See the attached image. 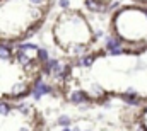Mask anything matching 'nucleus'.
<instances>
[{
	"mask_svg": "<svg viewBox=\"0 0 147 131\" xmlns=\"http://www.w3.org/2000/svg\"><path fill=\"white\" fill-rule=\"evenodd\" d=\"M53 37L62 49L74 55L84 53L96 43V36L87 17L75 9H67L57 17V22L53 26Z\"/></svg>",
	"mask_w": 147,
	"mask_h": 131,
	"instance_id": "1",
	"label": "nucleus"
},
{
	"mask_svg": "<svg viewBox=\"0 0 147 131\" xmlns=\"http://www.w3.org/2000/svg\"><path fill=\"white\" fill-rule=\"evenodd\" d=\"M111 31L121 44L147 46V7L125 5L118 9L111 19Z\"/></svg>",
	"mask_w": 147,
	"mask_h": 131,
	"instance_id": "2",
	"label": "nucleus"
},
{
	"mask_svg": "<svg viewBox=\"0 0 147 131\" xmlns=\"http://www.w3.org/2000/svg\"><path fill=\"white\" fill-rule=\"evenodd\" d=\"M12 56V51H10V48L9 46H0V60H9Z\"/></svg>",
	"mask_w": 147,
	"mask_h": 131,
	"instance_id": "3",
	"label": "nucleus"
},
{
	"mask_svg": "<svg viewBox=\"0 0 147 131\" xmlns=\"http://www.w3.org/2000/svg\"><path fill=\"white\" fill-rule=\"evenodd\" d=\"M57 123H58L60 126H63V128H69V126H70V118H69V116H60Z\"/></svg>",
	"mask_w": 147,
	"mask_h": 131,
	"instance_id": "4",
	"label": "nucleus"
},
{
	"mask_svg": "<svg viewBox=\"0 0 147 131\" xmlns=\"http://www.w3.org/2000/svg\"><path fill=\"white\" fill-rule=\"evenodd\" d=\"M10 112V106L5 102H0V114H9Z\"/></svg>",
	"mask_w": 147,
	"mask_h": 131,
	"instance_id": "5",
	"label": "nucleus"
},
{
	"mask_svg": "<svg viewBox=\"0 0 147 131\" xmlns=\"http://www.w3.org/2000/svg\"><path fill=\"white\" fill-rule=\"evenodd\" d=\"M60 5H62V7L65 9V7H69L70 3H69V0H60Z\"/></svg>",
	"mask_w": 147,
	"mask_h": 131,
	"instance_id": "6",
	"label": "nucleus"
},
{
	"mask_svg": "<svg viewBox=\"0 0 147 131\" xmlns=\"http://www.w3.org/2000/svg\"><path fill=\"white\" fill-rule=\"evenodd\" d=\"M135 2H139V3H144V5H147V0H135Z\"/></svg>",
	"mask_w": 147,
	"mask_h": 131,
	"instance_id": "7",
	"label": "nucleus"
},
{
	"mask_svg": "<svg viewBox=\"0 0 147 131\" xmlns=\"http://www.w3.org/2000/svg\"><path fill=\"white\" fill-rule=\"evenodd\" d=\"M62 131H72V128H62Z\"/></svg>",
	"mask_w": 147,
	"mask_h": 131,
	"instance_id": "8",
	"label": "nucleus"
}]
</instances>
